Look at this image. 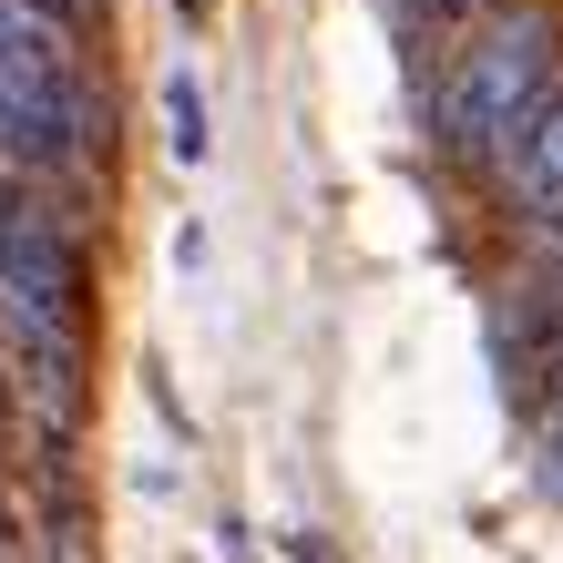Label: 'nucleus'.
<instances>
[{
  "instance_id": "7ed1b4c3",
  "label": "nucleus",
  "mask_w": 563,
  "mask_h": 563,
  "mask_svg": "<svg viewBox=\"0 0 563 563\" xmlns=\"http://www.w3.org/2000/svg\"><path fill=\"white\" fill-rule=\"evenodd\" d=\"M543 92H553V11L492 21L482 42L451 62V82H441V144L461 164H503L512 134L543 113Z\"/></svg>"
},
{
  "instance_id": "6e6552de",
  "label": "nucleus",
  "mask_w": 563,
  "mask_h": 563,
  "mask_svg": "<svg viewBox=\"0 0 563 563\" xmlns=\"http://www.w3.org/2000/svg\"><path fill=\"white\" fill-rule=\"evenodd\" d=\"M420 21H461V11H482V0H410Z\"/></svg>"
},
{
  "instance_id": "423d86ee",
  "label": "nucleus",
  "mask_w": 563,
  "mask_h": 563,
  "mask_svg": "<svg viewBox=\"0 0 563 563\" xmlns=\"http://www.w3.org/2000/svg\"><path fill=\"white\" fill-rule=\"evenodd\" d=\"M206 82H195L185 73V62H175V73H164V154H175V164H206Z\"/></svg>"
},
{
  "instance_id": "0eeeda50",
  "label": "nucleus",
  "mask_w": 563,
  "mask_h": 563,
  "mask_svg": "<svg viewBox=\"0 0 563 563\" xmlns=\"http://www.w3.org/2000/svg\"><path fill=\"white\" fill-rule=\"evenodd\" d=\"M543 472H553V492H563V379H553V410H543Z\"/></svg>"
},
{
  "instance_id": "f03ea898",
  "label": "nucleus",
  "mask_w": 563,
  "mask_h": 563,
  "mask_svg": "<svg viewBox=\"0 0 563 563\" xmlns=\"http://www.w3.org/2000/svg\"><path fill=\"white\" fill-rule=\"evenodd\" d=\"M92 154V92L52 21L0 0V164L11 175H73Z\"/></svg>"
},
{
  "instance_id": "39448f33",
  "label": "nucleus",
  "mask_w": 563,
  "mask_h": 563,
  "mask_svg": "<svg viewBox=\"0 0 563 563\" xmlns=\"http://www.w3.org/2000/svg\"><path fill=\"white\" fill-rule=\"evenodd\" d=\"M512 358H522V389H553V379H563V267L522 297V339H512Z\"/></svg>"
},
{
  "instance_id": "f257e3e1",
  "label": "nucleus",
  "mask_w": 563,
  "mask_h": 563,
  "mask_svg": "<svg viewBox=\"0 0 563 563\" xmlns=\"http://www.w3.org/2000/svg\"><path fill=\"white\" fill-rule=\"evenodd\" d=\"M82 349H92V267L31 195H0V369L42 430L82 420Z\"/></svg>"
},
{
  "instance_id": "20e7f679",
  "label": "nucleus",
  "mask_w": 563,
  "mask_h": 563,
  "mask_svg": "<svg viewBox=\"0 0 563 563\" xmlns=\"http://www.w3.org/2000/svg\"><path fill=\"white\" fill-rule=\"evenodd\" d=\"M503 175H512V195H522L533 216H563V92H543V113L512 134Z\"/></svg>"
}]
</instances>
